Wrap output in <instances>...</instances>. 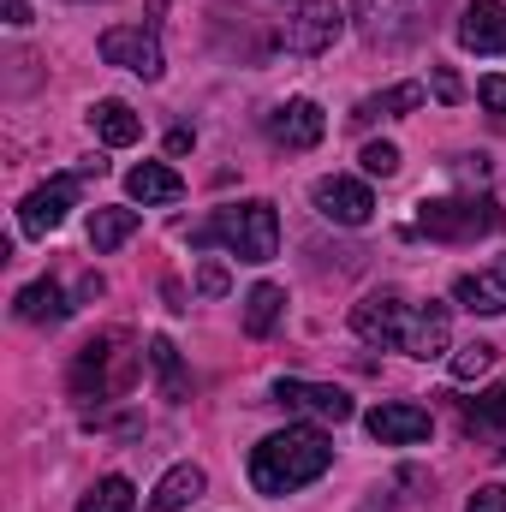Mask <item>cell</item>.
I'll return each mask as SVG.
<instances>
[{
	"mask_svg": "<svg viewBox=\"0 0 506 512\" xmlns=\"http://www.w3.org/2000/svg\"><path fill=\"white\" fill-rule=\"evenodd\" d=\"M328 465H334L328 435L298 423V429H280V435H268V441L251 447V489L268 495V501H280V495H298L304 483H316Z\"/></svg>",
	"mask_w": 506,
	"mask_h": 512,
	"instance_id": "cell-1",
	"label": "cell"
},
{
	"mask_svg": "<svg viewBox=\"0 0 506 512\" xmlns=\"http://www.w3.org/2000/svg\"><path fill=\"white\" fill-rule=\"evenodd\" d=\"M197 245H209V239H221L227 251L239 256V262H268V256L280 251V215H274V203H233V209H221L209 227H197L191 233Z\"/></svg>",
	"mask_w": 506,
	"mask_h": 512,
	"instance_id": "cell-2",
	"label": "cell"
},
{
	"mask_svg": "<svg viewBox=\"0 0 506 512\" xmlns=\"http://www.w3.org/2000/svg\"><path fill=\"white\" fill-rule=\"evenodd\" d=\"M441 0H352V24L376 48H405L429 30V12Z\"/></svg>",
	"mask_w": 506,
	"mask_h": 512,
	"instance_id": "cell-3",
	"label": "cell"
},
{
	"mask_svg": "<svg viewBox=\"0 0 506 512\" xmlns=\"http://www.w3.org/2000/svg\"><path fill=\"white\" fill-rule=\"evenodd\" d=\"M137 370V352H126V334H102L78 352V370H72V393L78 399H114L131 387Z\"/></svg>",
	"mask_w": 506,
	"mask_h": 512,
	"instance_id": "cell-4",
	"label": "cell"
},
{
	"mask_svg": "<svg viewBox=\"0 0 506 512\" xmlns=\"http://www.w3.org/2000/svg\"><path fill=\"white\" fill-rule=\"evenodd\" d=\"M501 215H495V203L483 197H435V203H423L417 209V233L423 239H435V245H465V239H477V233H489Z\"/></svg>",
	"mask_w": 506,
	"mask_h": 512,
	"instance_id": "cell-5",
	"label": "cell"
},
{
	"mask_svg": "<svg viewBox=\"0 0 506 512\" xmlns=\"http://www.w3.org/2000/svg\"><path fill=\"white\" fill-rule=\"evenodd\" d=\"M340 30H346V12H340L334 0H304V6L286 18L280 42H286V54H328V48L340 42Z\"/></svg>",
	"mask_w": 506,
	"mask_h": 512,
	"instance_id": "cell-6",
	"label": "cell"
},
{
	"mask_svg": "<svg viewBox=\"0 0 506 512\" xmlns=\"http://www.w3.org/2000/svg\"><path fill=\"white\" fill-rule=\"evenodd\" d=\"M72 203H78V179H72V173H60V179L36 185V191L18 203V227H24L30 239H48V233H60V227H66Z\"/></svg>",
	"mask_w": 506,
	"mask_h": 512,
	"instance_id": "cell-7",
	"label": "cell"
},
{
	"mask_svg": "<svg viewBox=\"0 0 506 512\" xmlns=\"http://www.w3.org/2000/svg\"><path fill=\"white\" fill-rule=\"evenodd\" d=\"M274 399L298 417H316V423H352V393L328 382H298V376H280L274 382Z\"/></svg>",
	"mask_w": 506,
	"mask_h": 512,
	"instance_id": "cell-8",
	"label": "cell"
},
{
	"mask_svg": "<svg viewBox=\"0 0 506 512\" xmlns=\"http://www.w3.org/2000/svg\"><path fill=\"white\" fill-rule=\"evenodd\" d=\"M102 60L108 66H126L137 78H161V42H155V30H143V24H114V30H102Z\"/></svg>",
	"mask_w": 506,
	"mask_h": 512,
	"instance_id": "cell-9",
	"label": "cell"
},
{
	"mask_svg": "<svg viewBox=\"0 0 506 512\" xmlns=\"http://www.w3.org/2000/svg\"><path fill=\"white\" fill-rule=\"evenodd\" d=\"M316 209H322V221H334V227H370L376 197H370V185H364V179L328 173V179H316Z\"/></svg>",
	"mask_w": 506,
	"mask_h": 512,
	"instance_id": "cell-10",
	"label": "cell"
},
{
	"mask_svg": "<svg viewBox=\"0 0 506 512\" xmlns=\"http://www.w3.org/2000/svg\"><path fill=\"white\" fill-rule=\"evenodd\" d=\"M364 429L376 435L381 447H417V441H429L435 417H429L423 405H411V399H387V405H376V411L364 417Z\"/></svg>",
	"mask_w": 506,
	"mask_h": 512,
	"instance_id": "cell-11",
	"label": "cell"
},
{
	"mask_svg": "<svg viewBox=\"0 0 506 512\" xmlns=\"http://www.w3.org/2000/svg\"><path fill=\"white\" fill-rule=\"evenodd\" d=\"M453 346V316L447 304H411L405 310V328H399V352L411 358H441Z\"/></svg>",
	"mask_w": 506,
	"mask_h": 512,
	"instance_id": "cell-12",
	"label": "cell"
},
{
	"mask_svg": "<svg viewBox=\"0 0 506 512\" xmlns=\"http://www.w3.org/2000/svg\"><path fill=\"white\" fill-rule=\"evenodd\" d=\"M322 131H328V114H322L310 96L280 102V108L268 114V137H274L280 149H316V143H322Z\"/></svg>",
	"mask_w": 506,
	"mask_h": 512,
	"instance_id": "cell-13",
	"label": "cell"
},
{
	"mask_svg": "<svg viewBox=\"0 0 506 512\" xmlns=\"http://www.w3.org/2000/svg\"><path fill=\"white\" fill-rule=\"evenodd\" d=\"M405 310H411V304H405L399 292H370V298H358L352 328H358V340H370V346H399Z\"/></svg>",
	"mask_w": 506,
	"mask_h": 512,
	"instance_id": "cell-14",
	"label": "cell"
},
{
	"mask_svg": "<svg viewBox=\"0 0 506 512\" xmlns=\"http://www.w3.org/2000/svg\"><path fill=\"white\" fill-rule=\"evenodd\" d=\"M459 42L471 54H506V0H471L459 12Z\"/></svg>",
	"mask_w": 506,
	"mask_h": 512,
	"instance_id": "cell-15",
	"label": "cell"
},
{
	"mask_svg": "<svg viewBox=\"0 0 506 512\" xmlns=\"http://www.w3.org/2000/svg\"><path fill=\"white\" fill-rule=\"evenodd\" d=\"M126 191L137 203H179V197H185V179H179L167 161H137L126 173Z\"/></svg>",
	"mask_w": 506,
	"mask_h": 512,
	"instance_id": "cell-16",
	"label": "cell"
},
{
	"mask_svg": "<svg viewBox=\"0 0 506 512\" xmlns=\"http://www.w3.org/2000/svg\"><path fill=\"white\" fill-rule=\"evenodd\" d=\"M423 84H393V90H381V96H364L358 108H352V126H376V120H399V114H411V108H423Z\"/></svg>",
	"mask_w": 506,
	"mask_h": 512,
	"instance_id": "cell-17",
	"label": "cell"
},
{
	"mask_svg": "<svg viewBox=\"0 0 506 512\" xmlns=\"http://www.w3.org/2000/svg\"><path fill=\"white\" fill-rule=\"evenodd\" d=\"M453 304H465L471 316H506V280L501 274H459Z\"/></svg>",
	"mask_w": 506,
	"mask_h": 512,
	"instance_id": "cell-18",
	"label": "cell"
},
{
	"mask_svg": "<svg viewBox=\"0 0 506 512\" xmlns=\"http://www.w3.org/2000/svg\"><path fill=\"white\" fill-rule=\"evenodd\" d=\"M465 423H471V435L495 441V453L506 459V382H495L489 393H477L471 411H465Z\"/></svg>",
	"mask_w": 506,
	"mask_h": 512,
	"instance_id": "cell-19",
	"label": "cell"
},
{
	"mask_svg": "<svg viewBox=\"0 0 506 512\" xmlns=\"http://www.w3.org/2000/svg\"><path fill=\"white\" fill-rule=\"evenodd\" d=\"M12 310H18V322H66V316H72V304H66V292H60L54 280H30V286L12 298Z\"/></svg>",
	"mask_w": 506,
	"mask_h": 512,
	"instance_id": "cell-20",
	"label": "cell"
},
{
	"mask_svg": "<svg viewBox=\"0 0 506 512\" xmlns=\"http://www.w3.org/2000/svg\"><path fill=\"white\" fill-rule=\"evenodd\" d=\"M197 495H203V465H173V471L155 483V495H149L143 512H179V507H191Z\"/></svg>",
	"mask_w": 506,
	"mask_h": 512,
	"instance_id": "cell-21",
	"label": "cell"
},
{
	"mask_svg": "<svg viewBox=\"0 0 506 512\" xmlns=\"http://www.w3.org/2000/svg\"><path fill=\"white\" fill-rule=\"evenodd\" d=\"M90 126H96V137H102L108 149H126V143L143 137V120L131 114L126 102H96V108H90Z\"/></svg>",
	"mask_w": 506,
	"mask_h": 512,
	"instance_id": "cell-22",
	"label": "cell"
},
{
	"mask_svg": "<svg viewBox=\"0 0 506 512\" xmlns=\"http://www.w3.org/2000/svg\"><path fill=\"white\" fill-rule=\"evenodd\" d=\"M280 310H286V292L280 286H251V298H245V334L262 340V334H274V322H280Z\"/></svg>",
	"mask_w": 506,
	"mask_h": 512,
	"instance_id": "cell-23",
	"label": "cell"
},
{
	"mask_svg": "<svg viewBox=\"0 0 506 512\" xmlns=\"http://www.w3.org/2000/svg\"><path fill=\"white\" fill-rule=\"evenodd\" d=\"M137 233V209H96L90 215V251H120Z\"/></svg>",
	"mask_w": 506,
	"mask_h": 512,
	"instance_id": "cell-24",
	"label": "cell"
},
{
	"mask_svg": "<svg viewBox=\"0 0 506 512\" xmlns=\"http://www.w3.org/2000/svg\"><path fill=\"white\" fill-rule=\"evenodd\" d=\"M131 501H137V489H131L126 477H102V483L78 501V512H131Z\"/></svg>",
	"mask_w": 506,
	"mask_h": 512,
	"instance_id": "cell-25",
	"label": "cell"
},
{
	"mask_svg": "<svg viewBox=\"0 0 506 512\" xmlns=\"http://www.w3.org/2000/svg\"><path fill=\"white\" fill-rule=\"evenodd\" d=\"M149 364L167 387V399H185V370H179V346L173 340H149Z\"/></svg>",
	"mask_w": 506,
	"mask_h": 512,
	"instance_id": "cell-26",
	"label": "cell"
},
{
	"mask_svg": "<svg viewBox=\"0 0 506 512\" xmlns=\"http://www.w3.org/2000/svg\"><path fill=\"white\" fill-rule=\"evenodd\" d=\"M489 364H495V346L471 340V346H459V352H453V364H447V370H453V382H477Z\"/></svg>",
	"mask_w": 506,
	"mask_h": 512,
	"instance_id": "cell-27",
	"label": "cell"
},
{
	"mask_svg": "<svg viewBox=\"0 0 506 512\" xmlns=\"http://www.w3.org/2000/svg\"><path fill=\"white\" fill-rule=\"evenodd\" d=\"M358 161H364L370 179H393V173H399V149H393V143H364Z\"/></svg>",
	"mask_w": 506,
	"mask_h": 512,
	"instance_id": "cell-28",
	"label": "cell"
},
{
	"mask_svg": "<svg viewBox=\"0 0 506 512\" xmlns=\"http://www.w3.org/2000/svg\"><path fill=\"white\" fill-rule=\"evenodd\" d=\"M477 96H483L489 114H506V72H489V78L477 84Z\"/></svg>",
	"mask_w": 506,
	"mask_h": 512,
	"instance_id": "cell-29",
	"label": "cell"
},
{
	"mask_svg": "<svg viewBox=\"0 0 506 512\" xmlns=\"http://www.w3.org/2000/svg\"><path fill=\"white\" fill-rule=\"evenodd\" d=\"M465 512H506V489L501 483H483V489L465 501Z\"/></svg>",
	"mask_w": 506,
	"mask_h": 512,
	"instance_id": "cell-30",
	"label": "cell"
},
{
	"mask_svg": "<svg viewBox=\"0 0 506 512\" xmlns=\"http://www.w3.org/2000/svg\"><path fill=\"white\" fill-rule=\"evenodd\" d=\"M435 96H441V102H459V96H465V84H459L453 66H435Z\"/></svg>",
	"mask_w": 506,
	"mask_h": 512,
	"instance_id": "cell-31",
	"label": "cell"
},
{
	"mask_svg": "<svg viewBox=\"0 0 506 512\" xmlns=\"http://www.w3.org/2000/svg\"><path fill=\"white\" fill-rule=\"evenodd\" d=\"M197 286H203L209 298H221V292H227V268H221V262H203V274H197Z\"/></svg>",
	"mask_w": 506,
	"mask_h": 512,
	"instance_id": "cell-32",
	"label": "cell"
},
{
	"mask_svg": "<svg viewBox=\"0 0 506 512\" xmlns=\"http://www.w3.org/2000/svg\"><path fill=\"white\" fill-rule=\"evenodd\" d=\"M6 24H30V6L24 0H6Z\"/></svg>",
	"mask_w": 506,
	"mask_h": 512,
	"instance_id": "cell-33",
	"label": "cell"
}]
</instances>
